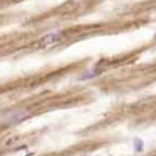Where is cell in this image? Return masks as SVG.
I'll return each mask as SVG.
<instances>
[{"mask_svg": "<svg viewBox=\"0 0 156 156\" xmlns=\"http://www.w3.org/2000/svg\"><path fill=\"white\" fill-rule=\"evenodd\" d=\"M62 30H53V32H49L46 35H43L38 41V47L40 49H47V47H52L55 44H58L61 40H62Z\"/></svg>", "mask_w": 156, "mask_h": 156, "instance_id": "7a4b0ae2", "label": "cell"}, {"mask_svg": "<svg viewBox=\"0 0 156 156\" xmlns=\"http://www.w3.org/2000/svg\"><path fill=\"white\" fill-rule=\"evenodd\" d=\"M132 146H133V152H135V153H141V152L144 150V143H143L140 138H135L133 143H132Z\"/></svg>", "mask_w": 156, "mask_h": 156, "instance_id": "3957f363", "label": "cell"}, {"mask_svg": "<svg viewBox=\"0 0 156 156\" xmlns=\"http://www.w3.org/2000/svg\"><path fill=\"white\" fill-rule=\"evenodd\" d=\"M30 117V112L24 108H20V109H12V111H8L2 115L0 121L5 124V126H17L20 123H23L24 120H27Z\"/></svg>", "mask_w": 156, "mask_h": 156, "instance_id": "6da1fadb", "label": "cell"}]
</instances>
